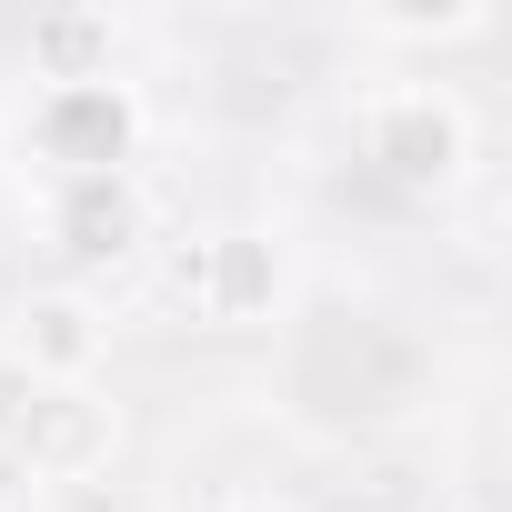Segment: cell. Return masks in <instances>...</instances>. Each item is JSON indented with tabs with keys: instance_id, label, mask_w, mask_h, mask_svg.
I'll list each match as a JSON object with an SVG mask.
<instances>
[{
	"instance_id": "6da1fadb",
	"label": "cell",
	"mask_w": 512,
	"mask_h": 512,
	"mask_svg": "<svg viewBox=\"0 0 512 512\" xmlns=\"http://www.w3.org/2000/svg\"><path fill=\"white\" fill-rule=\"evenodd\" d=\"M352 131H362V161H372L392 191H412V201L462 191V181H472V151H482L462 91H442V81H382V91H362Z\"/></svg>"
},
{
	"instance_id": "ba28073f",
	"label": "cell",
	"mask_w": 512,
	"mask_h": 512,
	"mask_svg": "<svg viewBox=\"0 0 512 512\" xmlns=\"http://www.w3.org/2000/svg\"><path fill=\"white\" fill-rule=\"evenodd\" d=\"M492 11H482V0H462V11H382V21H362L372 41H472Z\"/></svg>"
},
{
	"instance_id": "277c9868",
	"label": "cell",
	"mask_w": 512,
	"mask_h": 512,
	"mask_svg": "<svg viewBox=\"0 0 512 512\" xmlns=\"http://www.w3.org/2000/svg\"><path fill=\"white\" fill-rule=\"evenodd\" d=\"M31 151L51 181H101V171H131L141 161V91L111 71V81H51L31 91Z\"/></svg>"
},
{
	"instance_id": "7a4b0ae2",
	"label": "cell",
	"mask_w": 512,
	"mask_h": 512,
	"mask_svg": "<svg viewBox=\"0 0 512 512\" xmlns=\"http://www.w3.org/2000/svg\"><path fill=\"white\" fill-rule=\"evenodd\" d=\"M181 302L211 332H272L292 312V241L272 221H231L181 251Z\"/></svg>"
},
{
	"instance_id": "52a82bcc",
	"label": "cell",
	"mask_w": 512,
	"mask_h": 512,
	"mask_svg": "<svg viewBox=\"0 0 512 512\" xmlns=\"http://www.w3.org/2000/svg\"><path fill=\"white\" fill-rule=\"evenodd\" d=\"M111 51H121V21L111 11H41L31 21V81H111Z\"/></svg>"
},
{
	"instance_id": "9c48e42d",
	"label": "cell",
	"mask_w": 512,
	"mask_h": 512,
	"mask_svg": "<svg viewBox=\"0 0 512 512\" xmlns=\"http://www.w3.org/2000/svg\"><path fill=\"white\" fill-rule=\"evenodd\" d=\"M211 512H292V502H272V492H231V502H211Z\"/></svg>"
},
{
	"instance_id": "3957f363",
	"label": "cell",
	"mask_w": 512,
	"mask_h": 512,
	"mask_svg": "<svg viewBox=\"0 0 512 512\" xmlns=\"http://www.w3.org/2000/svg\"><path fill=\"white\" fill-rule=\"evenodd\" d=\"M0 442H11V462H21L31 482L81 492V482H101V472L121 462V402H111L101 382H51V392L21 382V402H11V422H0Z\"/></svg>"
},
{
	"instance_id": "8992f818",
	"label": "cell",
	"mask_w": 512,
	"mask_h": 512,
	"mask_svg": "<svg viewBox=\"0 0 512 512\" xmlns=\"http://www.w3.org/2000/svg\"><path fill=\"white\" fill-rule=\"evenodd\" d=\"M41 231L61 262H131L151 241V191L141 171H101V181H51L41 191Z\"/></svg>"
},
{
	"instance_id": "5b68a950",
	"label": "cell",
	"mask_w": 512,
	"mask_h": 512,
	"mask_svg": "<svg viewBox=\"0 0 512 512\" xmlns=\"http://www.w3.org/2000/svg\"><path fill=\"white\" fill-rule=\"evenodd\" d=\"M0 352H11V372H21L31 392H51V382H101V362H111V312H101V292H81V282H41V292L11 302Z\"/></svg>"
}]
</instances>
